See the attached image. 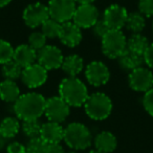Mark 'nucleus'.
Masks as SVG:
<instances>
[{
	"instance_id": "1",
	"label": "nucleus",
	"mask_w": 153,
	"mask_h": 153,
	"mask_svg": "<svg viewBox=\"0 0 153 153\" xmlns=\"http://www.w3.org/2000/svg\"><path fill=\"white\" fill-rule=\"evenodd\" d=\"M46 99L38 92H27L21 94L14 103V111L18 119L22 121L39 120L45 110Z\"/></svg>"
},
{
	"instance_id": "2",
	"label": "nucleus",
	"mask_w": 153,
	"mask_h": 153,
	"mask_svg": "<svg viewBox=\"0 0 153 153\" xmlns=\"http://www.w3.org/2000/svg\"><path fill=\"white\" fill-rule=\"evenodd\" d=\"M88 96L85 83L78 76H66L59 85V97H61L69 107L84 106Z\"/></svg>"
},
{
	"instance_id": "3",
	"label": "nucleus",
	"mask_w": 153,
	"mask_h": 153,
	"mask_svg": "<svg viewBox=\"0 0 153 153\" xmlns=\"http://www.w3.org/2000/svg\"><path fill=\"white\" fill-rule=\"evenodd\" d=\"M63 140L72 150H85L91 146L92 136L84 124L74 122L64 128Z\"/></svg>"
},
{
	"instance_id": "4",
	"label": "nucleus",
	"mask_w": 153,
	"mask_h": 153,
	"mask_svg": "<svg viewBox=\"0 0 153 153\" xmlns=\"http://www.w3.org/2000/svg\"><path fill=\"white\" fill-rule=\"evenodd\" d=\"M112 101L104 92L89 94L84 104L86 114L94 121L106 120L112 112Z\"/></svg>"
},
{
	"instance_id": "5",
	"label": "nucleus",
	"mask_w": 153,
	"mask_h": 153,
	"mask_svg": "<svg viewBox=\"0 0 153 153\" xmlns=\"http://www.w3.org/2000/svg\"><path fill=\"white\" fill-rule=\"evenodd\" d=\"M102 51L109 59H119L127 48V38L122 30H110L101 40Z\"/></svg>"
},
{
	"instance_id": "6",
	"label": "nucleus",
	"mask_w": 153,
	"mask_h": 153,
	"mask_svg": "<svg viewBox=\"0 0 153 153\" xmlns=\"http://www.w3.org/2000/svg\"><path fill=\"white\" fill-rule=\"evenodd\" d=\"M47 7L49 17L60 23H65L72 20L76 3L74 0H49Z\"/></svg>"
},
{
	"instance_id": "7",
	"label": "nucleus",
	"mask_w": 153,
	"mask_h": 153,
	"mask_svg": "<svg viewBox=\"0 0 153 153\" xmlns=\"http://www.w3.org/2000/svg\"><path fill=\"white\" fill-rule=\"evenodd\" d=\"M70 113V107L61 97L55 96L46 99L44 114L49 122L63 123Z\"/></svg>"
},
{
	"instance_id": "8",
	"label": "nucleus",
	"mask_w": 153,
	"mask_h": 153,
	"mask_svg": "<svg viewBox=\"0 0 153 153\" xmlns=\"http://www.w3.org/2000/svg\"><path fill=\"white\" fill-rule=\"evenodd\" d=\"M128 82L132 90L146 94L151 88H153V71L150 68L140 66L130 71Z\"/></svg>"
},
{
	"instance_id": "9",
	"label": "nucleus",
	"mask_w": 153,
	"mask_h": 153,
	"mask_svg": "<svg viewBox=\"0 0 153 153\" xmlns=\"http://www.w3.org/2000/svg\"><path fill=\"white\" fill-rule=\"evenodd\" d=\"M49 18L48 7L41 2H34L28 4L22 13V19L30 28H37L41 26Z\"/></svg>"
},
{
	"instance_id": "10",
	"label": "nucleus",
	"mask_w": 153,
	"mask_h": 153,
	"mask_svg": "<svg viewBox=\"0 0 153 153\" xmlns=\"http://www.w3.org/2000/svg\"><path fill=\"white\" fill-rule=\"evenodd\" d=\"M64 56L61 49L55 45H46L37 51V63L45 68L47 71L61 68Z\"/></svg>"
},
{
	"instance_id": "11",
	"label": "nucleus",
	"mask_w": 153,
	"mask_h": 153,
	"mask_svg": "<svg viewBox=\"0 0 153 153\" xmlns=\"http://www.w3.org/2000/svg\"><path fill=\"white\" fill-rule=\"evenodd\" d=\"M99 19H100V14L98 7L94 5V3H90V4L78 5L71 21L81 30H83V28H91Z\"/></svg>"
},
{
	"instance_id": "12",
	"label": "nucleus",
	"mask_w": 153,
	"mask_h": 153,
	"mask_svg": "<svg viewBox=\"0 0 153 153\" xmlns=\"http://www.w3.org/2000/svg\"><path fill=\"white\" fill-rule=\"evenodd\" d=\"M85 78L90 85L101 87L110 79V70L102 61H92L85 68Z\"/></svg>"
},
{
	"instance_id": "13",
	"label": "nucleus",
	"mask_w": 153,
	"mask_h": 153,
	"mask_svg": "<svg viewBox=\"0 0 153 153\" xmlns=\"http://www.w3.org/2000/svg\"><path fill=\"white\" fill-rule=\"evenodd\" d=\"M47 76H48V71L36 62L33 65L23 68L20 79L26 87L36 89L46 83Z\"/></svg>"
},
{
	"instance_id": "14",
	"label": "nucleus",
	"mask_w": 153,
	"mask_h": 153,
	"mask_svg": "<svg viewBox=\"0 0 153 153\" xmlns=\"http://www.w3.org/2000/svg\"><path fill=\"white\" fill-rule=\"evenodd\" d=\"M128 14L129 13L123 5L111 4L104 11L102 19L107 24L109 30H122V28L126 25Z\"/></svg>"
},
{
	"instance_id": "15",
	"label": "nucleus",
	"mask_w": 153,
	"mask_h": 153,
	"mask_svg": "<svg viewBox=\"0 0 153 153\" xmlns=\"http://www.w3.org/2000/svg\"><path fill=\"white\" fill-rule=\"evenodd\" d=\"M82 38V30L72 21L62 23L59 34V39L62 44L67 47H76L81 43Z\"/></svg>"
},
{
	"instance_id": "16",
	"label": "nucleus",
	"mask_w": 153,
	"mask_h": 153,
	"mask_svg": "<svg viewBox=\"0 0 153 153\" xmlns=\"http://www.w3.org/2000/svg\"><path fill=\"white\" fill-rule=\"evenodd\" d=\"M39 137H41L47 144L61 143L64 137V128L61 126V124L48 121L41 125Z\"/></svg>"
},
{
	"instance_id": "17",
	"label": "nucleus",
	"mask_w": 153,
	"mask_h": 153,
	"mask_svg": "<svg viewBox=\"0 0 153 153\" xmlns=\"http://www.w3.org/2000/svg\"><path fill=\"white\" fill-rule=\"evenodd\" d=\"M13 60L22 68H25L37 62V51L28 44H20L15 48Z\"/></svg>"
},
{
	"instance_id": "18",
	"label": "nucleus",
	"mask_w": 153,
	"mask_h": 153,
	"mask_svg": "<svg viewBox=\"0 0 153 153\" xmlns=\"http://www.w3.org/2000/svg\"><path fill=\"white\" fill-rule=\"evenodd\" d=\"M61 68L67 76H78L84 69V61L79 55H68L64 57Z\"/></svg>"
},
{
	"instance_id": "19",
	"label": "nucleus",
	"mask_w": 153,
	"mask_h": 153,
	"mask_svg": "<svg viewBox=\"0 0 153 153\" xmlns=\"http://www.w3.org/2000/svg\"><path fill=\"white\" fill-rule=\"evenodd\" d=\"M20 96V88L15 81L3 80L2 82H0V99L3 102L15 103Z\"/></svg>"
},
{
	"instance_id": "20",
	"label": "nucleus",
	"mask_w": 153,
	"mask_h": 153,
	"mask_svg": "<svg viewBox=\"0 0 153 153\" xmlns=\"http://www.w3.org/2000/svg\"><path fill=\"white\" fill-rule=\"evenodd\" d=\"M117 137L109 131L100 132L94 138L96 149L104 153H111L117 148Z\"/></svg>"
},
{
	"instance_id": "21",
	"label": "nucleus",
	"mask_w": 153,
	"mask_h": 153,
	"mask_svg": "<svg viewBox=\"0 0 153 153\" xmlns=\"http://www.w3.org/2000/svg\"><path fill=\"white\" fill-rule=\"evenodd\" d=\"M117 60H119V63L121 65V67L126 70H129V71L140 67L145 63L144 56L140 55V53H133V51H129L127 48H126V51L122 53L121 57Z\"/></svg>"
},
{
	"instance_id": "22",
	"label": "nucleus",
	"mask_w": 153,
	"mask_h": 153,
	"mask_svg": "<svg viewBox=\"0 0 153 153\" xmlns=\"http://www.w3.org/2000/svg\"><path fill=\"white\" fill-rule=\"evenodd\" d=\"M20 125L18 119L13 117H7L3 119L0 123V136L3 138H13L18 134L20 130Z\"/></svg>"
},
{
	"instance_id": "23",
	"label": "nucleus",
	"mask_w": 153,
	"mask_h": 153,
	"mask_svg": "<svg viewBox=\"0 0 153 153\" xmlns=\"http://www.w3.org/2000/svg\"><path fill=\"white\" fill-rule=\"evenodd\" d=\"M125 27L132 34H140L146 27V17L140 12L129 13Z\"/></svg>"
},
{
	"instance_id": "24",
	"label": "nucleus",
	"mask_w": 153,
	"mask_h": 153,
	"mask_svg": "<svg viewBox=\"0 0 153 153\" xmlns=\"http://www.w3.org/2000/svg\"><path fill=\"white\" fill-rule=\"evenodd\" d=\"M149 45L150 42L148 38L142 34H132V36L127 39V49L143 56L146 53Z\"/></svg>"
},
{
	"instance_id": "25",
	"label": "nucleus",
	"mask_w": 153,
	"mask_h": 153,
	"mask_svg": "<svg viewBox=\"0 0 153 153\" xmlns=\"http://www.w3.org/2000/svg\"><path fill=\"white\" fill-rule=\"evenodd\" d=\"M22 70L23 68L19 66L15 61H11L9 63L2 65L1 68V74H2L4 80H10V81H15L21 78Z\"/></svg>"
},
{
	"instance_id": "26",
	"label": "nucleus",
	"mask_w": 153,
	"mask_h": 153,
	"mask_svg": "<svg viewBox=\"0 0 153 153\" xmlns=\"http://www.w3.org/2000/svg\"><path fill=\"white\" fill-rule=\"evenodd\" d=\"M62 23L58 22L57 20L49 17L44 23L41 25V32L43 33L47 39H56L59 38L60 30H61Z\"/></svg>"
},
{
	"instance_id": "27",
	"label": "nucleus",
	"mask_w": 153,
	"mask_h": 153,
	"mask_svg": "<svg viewBox=\"0 0 153 153\" xmlns=\"http://www.w3.org/2000/svg\"><path fill=\"white\" fill-rule=\"evenodd\" d=\"M42 124L39 122V120H28V121H23L21 125V129L23 133L27 137L35 138L40 136V130Z\"/></svg>"
},
{
	"instance_id": "28",
	"label": "nucleus",
	"mask_w": 153,
	"mask_h": 153,
	"mask_svg": "<svg viewBox=\"0 0 153 153\" xmlns=\"http://www.w3.org/2000/svg\"><path fill=\"white\" fill-rule=\"evenodd\" d=\"M15 48L7 40L0 39V65H4L13 61Z\"/></svg>"
},
{
	"instance_id": "29",
	"label": "nucleus",
	"mask_w": 153,
	"mask_h": 153,
	"mask_svg": "<svg viewBox=\"0 0 153 153\" xmlns=\"http://www.w3.org/2000/svg\"><path fill=\"white\" fill-rule=\"evenodd\" d=\"M47 38L43 35V33L39 32V30H35L28 37V43L32 48H34L36 51H39L40 49H42L44 46H46Z\"/></svg>"
},
{
	"instance_id": "30",
	"label": "nucleus",
	"mask_w": 153,
	"mask_h": 153,
	"mask_svg": "<svg viewBox=\"0 0 153 153\" xmlns=\"http://www.w3.org/2000/svg\"><path fill=\"white\" fill-rule=\"evenodd\" d=\"M47 143L41 137L30 138L26 146V153H46Z\"/></svg>"
},
{
	"instance_id": "31",
	"label": "nucleus",
	"mask_w": 153,
	"mask_h": 153,
	"mask_svg": "<svg viewBox=\"0 0 153 153\" xmlns=\"http://www.w3.org/2000/svg\"><path fill=\"white\" fill-rule=\"evenodd\" d=\"M138 12L145 17H153V0H138Z\"/></svg>"
},
{
	"instance_id": "32",
	"label": "nucleus",
	"mask_w": 153,
	"mask_h": 153,
	"mask_svg": "<svg viewBox=\"0 0 153 153\" xmlns=\"http://www.w3.org/2000/svg\"><path fill=\"white\" fill-rule=\"evenodd\" d=\"M91 30H92V33H94V36H96L97 38L101 39V40H102L103 37L110 30L103 19H99L98 21H97V23L91 27Z\"/></svg>"
},
{
	"instance_id": "33",
	"label": "nucleus",
	"mask_w": 153,
	"mask_h": 153,
	"mask_svg": "<svg viewBox=\"0 0 153 153\" xmlns=\"http://www.w3.org/2000/svg\"><path fill=\"white\" fill-rule=\"evenodd\" d=\"M143 105H144L145 110L148 112V114L153 117V88H151L149 91L144 94Z\"/></svg>"
},
{
	"instance_id": "34",
	"label": "nucleus",
	"mask_w": 153,
	"mask_h": 153,
	"mask_svg": "<svg viewBox=\"0 0 153 153\" xmlns=\"http://www.w3.org/2000/svg\"><path fill=\"white\" fill-rule=\"evenodd\" d=\"M7 153H26V147L21 143L14 142L7 146Z\"/></svg>"
},
{
	"instance_id": "35",
	"label": "nucleus",
	"mask_w": 153,
	"mask_h": 153,
	"mask_svg": "<svg viewBox=\"0 0 153 153\" xmlns=\"http://www.w3.org/2000/svg\"><path fill=\"white\" fill-rule=\"evenodd\" d=\"M144 60L145 64L148 66V68L153 70V43H150L146 53H144Z\"/></svg>"
},
{
	"instance_id": "36",
	"label": "nucleus",
	"mask_w": 153,
	"mask_h": 153,
	"mask_svg": "<svg viewBox=\"0 0 153 153\" xmlns=\"http://www.w3.org/2000/svg\"><path fill=\"white\" fill-rule=\"evenodd\" d=\"M46 153H65V151L61 144L57 143V144H47Z\"/></svg>"
},
{
	"instance_id": "37",
	"label": "nucleus",
	"mask_w": 153,
	"mask_h": 153,
	"mask_svg": "<svg viewBox=\"0 0 153 153\" xmlns=\"http://www.w3.org/2000/svg\"><path fill=\"white\" fill-rule=\"evenodd\" d=\"M74 1L79 4H90V3H94L96 0H74Z\"/></svg>"
},
{
	"instance_id": "38",
	"label": "nucleus",
	"mask_w": 153,
	"mask_h": 153,
	"mask_svg": "<svg viewBox=\"0 0 153 153\" xmlns=\"http://www.w3.org/2000/svg\"><path fill=\"white\" fill-rule=\"evenodd\" d=\"M11 2H12V0H0V9H2V7L9 5Z\"/></svg>"
},
{
	"instance_id": "39",
	"label": "nucleus",
	"mask_w": 153,
	"mask_h": 153,
	"mask_svg": "<svg viewBox=\"0 0 153 153\" xmlns=\"http://www.w3.org/2000/svg\"><path fill=\"white\" fill-rule=\"evenodd\" d=\"M88 153H104V152H101V151H99V150H91L90 152H88Z\"/></svg>"
},
{
	"instance_id": "40",
	"label": "nucleus",
	"mask_w": 153,
	"mask_h": 153,
	"mask_svg": "<svg viewBox=\"0 0 153 153\" xmlns=\"http://www.w3.org/2000/svg\"><path fill=\"white\" fill-rule=\"evenodd\" d=\"M67 153H78L76 150H72V151H69V152H67Z\"/></svg>"
},
{
	"instance_id": "41",
	"label": "nucleus",
	"mask_w": 153,
	"mask_h": 153,
	"mask_svg": "<svg viewBox=\"0 0 153 153\" xmlns=\"http://www.w3.org/2000/svg\"><path fill=\"white\" fill-rule=\"evenodd\" d=\"M152 30H153V22H152Z\"/></svg>"
}]
</instances>
